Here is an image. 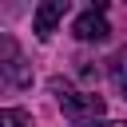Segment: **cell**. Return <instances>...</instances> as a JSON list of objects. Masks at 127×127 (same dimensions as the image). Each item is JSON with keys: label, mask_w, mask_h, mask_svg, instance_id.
I'll return each mask as SVG.
<instances>
[{"label": "cell", "mask_w": 127, "mask_h": 127, "mask_svg": "<svg viewBox=\"0 0 127 127\" xmlns=\"http://www.w3.org/2000/svg\"><path fill=\"white\" fill-rule=\"evenodd\" d=\"M48 87L56 91V99H60V111L71 119V123H95V119H103V111H107V103H103V95H95V91H75L67 79H48Z\"/></svg>", "instance_id": "cell-1"}, {"label": "cell", "mask_w": 127, "mask_h": 127, "mask_svg": "<svg viewBox=\"0 0 127 127\" xmlns=\"http://www.w3.org/2000/svg\"><path fill=\"white\" fill-rule=\"evenodd\" d=\"M107 4L103 0H95L87 12H79L75 16V24H71V36L75 40H83V44H99V40H107L111 36V24H107Z\"/></svg>", "instance_id": "cell-2"}, {"label": "cell", "mask_w": 127, "mask_h": 127, "mask_svg": "<svg viewBox=\"0 0 127 127\" xmlns=\"http://www.w3.org/2000/svg\"><path fill=\"white\" fill-rule=\"evenodd\" d=\"M64 12H67V0H44V4L36 8V16H32V28H36V36H40V40H52L56 24L64 20Z\"/></svg>", "instance_id": "cell-3"}, {"label": "cell", "mask_w": 127, "mask_h": 127, "mask_svg": "<svg viewBox=\"0 0 127 127\" xmlns=\"http://www.w3.org/2000/svg\"><path fill=\"white\" fill-rule=\"evenodd\" d=\"M16 64H20V44H16L8 32H0V79H4Z\"/></svg>", "instance_id": "cell-4"}, {"label": "cell", "mask_w": 127, "mask_h": 127, "mask_svg": "<svg viewBox=\"0 0 127 127\" xmlns=\"http://www.w3.org/2000/svg\"><path fill=\"white\" fill-rule=\"evenodd\" d=\"M107 64H111V67H107V71H111V79H115L119 87H127V48H119Z\"/></svg>", "instance_id": "cell-5"}, {"label": "cell", "mask_w": 127, "mask_h": 127, "mask_svg": "<svg viewBox=\"0 0 127 127\" xmlns=\"http://www.w3.org/2000/svg\"><path fill=\"white\" fill-rule=\"evenodd\" d=\"M28 111L24 107H0V127H28Z\"/></svg>", "instance_id": "cell-6"}, {"label": "cell", "mask_w": 127, "mask_h": 127, "mask_svg": "<svg viewBox=\"0 0 127 127\" xmlns=\"http://www.w3.org/2000/svg\"><path fill=\"white\" fill-rule=\"evenodd\" d=\"M83 127H127V123H107V119H95V123H83Z\"/></svg>", "instance_id": "cell-7"}, {"label": "cell", "mask_w": 127, "mask_h": 127, "mask_svg": "<svg viewBox=\"0 0 127 127\" xmlns=\"http://www.w3.org/2000/svg\"><path fill=\"white\" fill-rule=\"evenodd\" d=\"M123 99H127V87H123Z\"/></svg>", "instance_id": "cell-8"}]
</instances>
